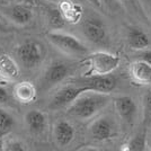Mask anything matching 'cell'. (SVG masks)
I'll return each instance as SVG.
<instances>
[{
  "label": "cell",
  "mask_w": 151,
  "mask_h": 151,
  "mask_svg": "<svg viewBox=\"0 0 151 151\" xmlns=\"http://www.w3.org/2000/svg\"><path fill=\"white\" fill-rule=\"evenodd\" d=\"M109 94L86 90L67 107L68 115L79 121L93 119L111 103Z\"/></svg>",
  "instance_id": "6da1fadb"
},
{
  "label": "cell",
  "mask_w": 151,
  "mask_h": 151,
  "mask_svg": "<svg viewBox=\"0 0 151 151\" xmlns=\"http://www.w3.org/2000/svg\"><path fill=\"white\" fill-rule=\"evenodd\" d=\"M46 38L53 46L60 52L70 57H86L88 54V47L79 38L69 33L60 31H52L46 34Z\"/></svg>",
  "instance_id": "7a4b0ae2"
},
{
  "label": "cell",
  "mask_w": 151,
  "mask_h": 151,
  "mask_svg": "<svg viewBox=\"0 0 151 151\" xmlns=\"http://www.w3.org/2000/svg\"><path fill=\"white\" fill-rule=\"evenodd\" d=\"M86 61L89 64V70L85 76L90 75H109L120 65L121 59L119 55L106 52L96 51L86 55Z\"/></svg>",
  "instance_id": "3957f363"
},
{
  "label": "cell",
  "mask_w": 151,
  "mask_h": 151,
  "mask_svg": "<svg viewBox=\"0 0 151 151\" xmlns=\"http://www.w3.org/2000/svg\"><path fill=\"white\" fill-rule=\"evenodd\" d=\"M17 54L25 68L34 69L43 62L46 50L41 42L35 40H27L19 45Z\"/></svg>",
  "instance_id": "277c9868"
},
{
  "label": "cell",
  "mask_w": 151,
  "mask_h": 151,
  "mask_svg": "<svg viewBox=\"0 0 151 151\" xmlns=\"http://www.w3.org/2000/svg\"><path fill=\"white\" fill-rule=\"evenodd\" d=\"M75 81L86 87L88 90L99 91V93H105V94H109L111 91H113L117 85V80L112 73L83 76L80 78H77Z\"/></svg>",
  "instance_id": "5b68a950"
},
{
  "label": "cell",
  "mask_w": 151,
  "mask_h": 151,
  "mask_svg": "<svg viewBox=\"0 0 151 151\" xmlns=\"http://www.w3.org/2000/svg\"><path fill=\"white\" fill-rule=\"evenodd\" d=\"M86 90H88V89L81 86V85H79V83H77L76 81H73L72 83H69L60 90H58V93L51 99L49 108H51V109L65 108V107L69 106L79 95L83 91H86Z\"/></svg>",
  "instance_id": "8992f818"
},
{
  "label": "cell",
  "mask_w": 151,
  "mask_h": 151,
  "mask_svg": "<svg viewBox=\"0 0 151 151\" xmlns=\"http://www.w3.org/2000/svg\"><path fill=\"white\" fill-rule=\"evenodd\" d=\"M82 33L93 44H104L107 41L106 27L99 19H86L82 24Z\"/></svg>",
  "instance_id": "52a82bcc"
},
{
  "label": "cell",
  "mask_w": 151,
  "mask_h": 151,
  "mask_svg": "<svg viewBox=\"0 0 151 151\" xmlns=\"http://www.w3.org/2000/svg\"><path fill=\"white\" fill-rule=\"evenodd\" d=\"M113 103L117 115L124 122L132 124L138 114V106L135 101L131 96L123 95V96L115 97L113 99Z\"/></svg>",
  "instance_id": "ba28073f"
},
{
  "label": "cell",
  "mask_w": 151,
  "mask_h": 151,
  "mask_svg": "<svg viewBox=\"0 0 151 151\" xmlns=\"http://www.w3.org/2000/svg\"><path fill=\"white\" fill-rule=\"evenodd\" d=\"M71 73V67L67 63L54 62L46 69L43 76L42 86L47 88L57 85L59 82L63 81L65 78H68Z\"/></svg>",
  "instance_id": "9c48e42d"
},
{
  "label": "cell",
  "mask_w": 151,
  "mask_h": 151,
  "mask_svg": "<svg viewBox=\"0 0 151 151\" xmlns=\"http://www.w3.org/2000/svg\"><path fill=\"white\" fill-rule=\"evenodd\" d=\"M90 135L97 141H105L111 139L115 133V125L112 119L108 116H101L95 120L89 126Z\"/></svg>",
  "instance_id": "30bf717a"
},
{
  "label": "cell",
  "mask_w": 151,
  "mask_h": 151,
  "mask_svg": "<svg viewBox=\"0 0 151 151\" xmlns=\"http://www.w3.org/2000/svg\"><path fill=\"white\" fill-rule=\"evenodd\" d=\"M129 76L137 85L151 86V64L138 59L129 64Z\"/></svg>",
  "instance_id": "8fae6325"
},
{
  "label": "cell",
  "mask_w": 151,
  "mask_h": 151,
  "mask_svg": "<svg viewBox=\"0 0 151 151\" xmlns=\"http://www.w3.org/2000/svg\"><path fill=\"white\" fill-rule=\"evenodd\" d=\"M126 42L127 45L133 50L142 51L149 47L150 38L142 28L131 26L126 31Z\"/></svg>",
  "instance_id": "7c38bea8"
},
{
  "label": "cell",
  "mask_w": 151,
  "mask_h": 151,
  "mask_svg": "<svg viewBox=\"0 0 151 151\" xmlns=\"http://www.w3.org/2000/svg\"><path fill=\"white\" fill-rule=\"evenodd\" d=\"M5 14L9 17V19L16 25L25 26L31 23L33 18V13L28 7L24 4H16L14 6L5 9Z\"/></svg>",
  "instance_id": "4fadbf2b"
},
{
  "label": "cell",
  "mask_w": 151,
  "mask_h": 151,
  "mask_svg": "<svg viewBox=\"0 0 151 151\" xmlns=\"http://www.w3.org/2000/svg\"><path fill=\"white\" fill-rule=\"evenodd\" d=\"M20 76L18 64L7 54L0 55V79L5 81H16Z\"/></svg>",
  "instance_id": "5bb4252c"
},
{
  "label": "cell",
  "mask_w": 151,
  "mask_h": 151,
  "mask_svg": "<svg viewBox=\"0 0 151 151\" xmlns=\"http://www.w3.org/2000/svg\"><path fill=\"white\" fill-rule=\"evenodd\" d=\"M54 139L59 147L69 145L75 139V129L68 121H59L54 125Z\"/></svg>",
  "instance_id": "9a60e30c"
},
{
  "label": "cell",
  "mask_w": 151,
  "mask_h": 151,
  "mask_svg": "<svg viewBox=\"0 0 151 151\" xmlns=\"http://www.w3.org/2000/svg\"><path fill=\"white\" fill-rule=\"evenodd\" d=\"M59 10L63 19L70 24H77L82 18V8L71 0H61L59 2Z\"/></svg>",
  "instance_id": "2e32d148"
},
{
  "label": "cell",
  "mask_w": 151,
  "mask_h": 151,
  "mask_svg": "<svg viewBox=\"0 0 151 151\" xmlns=\"http://www.w3.org/2000/svg\"><path fill=\"white\" fill-rule=\"evenodd\" d=\"M25 123L32 133L40 134L44 132L47 124V119L43 112L37 109H32L25 115Z\"/></svg>",
  "instance_id": "e0dca14e"
},
{
  "label": "cell",
  "mask_w": 151,
  "mask_h": 151,
  "mask_svg": "<svg viewBox=\"0 0 151 151\" xmlns=\"http://www.w3.org/2000/svg\"><path fill=\"white\" fill-rule=\"evenodd\" d=\"M15 98L23 104H29L36 98V88L29 81H20L14 88Z\"/></svg>",
  "instance_id": "ac0fdd59"
},
{
  "label": "cell",
  "mask_w": 151,
  "mask_h": 151,
  "mask_svg": "<svg viewBox=\"0 0 151 151\" xmlns=\"http://www.w3.org/2000/svg\"><path fill=\"white\" fill-rule=\"evenodd\" d=\"M120 2L133 17H137L143 22H147L148 16L141 4V0H120Z\"/></svg>",
  "instance_id": "d6986e66"
},
{
  "label": "cell",
  "mask_w": 151,
  "mask_h": 151,
  "mask_svg": "<svg viewBox=\"0 0 151 151\" xmlns=\"http://www.w3.org/2000/svg\"><path fill=\"white\" fill-rule=\"evenodd\" d=\"M126 150L129 151H143L147 149V130L142 132H138L133 135L132 139L125 145Z\"/></svg>",
  "instance_id": "ffe728a7"
},
{
  "label": "cell",
  "mask_w": 151,
  "mask_h": 151,
  "mask_svg": "<svg viewBox=\"0 0 151 151\" xmlns=\"http://www.w3.org/2000/svg\"><path fill=\"white\" fill-rule=\"evenodd\" d=\"M15 121L14 117L5 109L0 108V138H5L13 131Z\"/></svg>",
  "instance_id": "44dd1931"
},
{
  "label": "cell",
  "mask_w": 151,
  "mask_h": 151,
  "mask_svg": "<svg viewBox=\"0 0 151 151\" xmlns=\"http://www.w3.org/2000/svg\"><path fill=\"white\" fill-rule=\"evenodd\" d=\"M142 122L145 130L151 126V88H149L142 98Z\"/></svg>",
  "instance_id": "7402d4cb"
},
{
  "label": "cell",
  "mask_w": 151,
  "mask_h": 151,
  "mask_svg": "<svg viewBox=\"0 0 151 151\" xmlns=\"http://www.w3.org/2000/svg\"><path fill=\"white\" fill-rule=\"evenodd\" d=\"M46 16H47V22L53 29H60L65 24V20L63 19L62 15H61L58 7L57 8L49 7L46 10Z\"/></svg>",
  "instance_id": "603a6c76"
},
{
  "label": "cell",
  "mask_w": 151,
  "mask_h": 151,
  "mask_svg": "<svg viewBox=\"0 0 151 151\" xmlns=\"http://www.w3.org/2000/svg\"><path fill=\"white\" fill-rule=\"evenodd\" d=\"M101 7L103 8H106L108 10H116L120 6H122L120 2V0H98Z\"/></svg>",
  "instance_id": "cb8c5ba5"
},
{
  "label": "cell",
  "mask_w": 151,
  "mask_h": 151,
  "mask_svg": "<svg viewBox=\"0 0 151 151\" xmlns=\"http://www.w3.org/2000/svg\"><path fill=\"white\" fill-rule=\"evenodd\" d=\"M5 150H9V151H24L25 148L22 142L19 141H15V140H12L9 141L7 145H5Z\"/></svg>",
  "instance_id": "d4e9b609"
},
{
  "label": "cell",
  "mask_w": 151,
  "mask_h": 151,
  "mask_svg": "<svg viewBox=\"0 0 151 151\" xmlns=\"http://www.w3.org/2000/svg\"><path fill=\"white\" fill-rule=\"evenodd\" d=\"M143 52L139 55V60H143V61H145V62L150 63L151 64V50H147V49H145V50H142Z\"/></svg>",
  "instance_id": "484cf974"
},
{
  "label": "cell",
  "mask_w": 151,
  "mask_h": 151,
  "mask_svg": "<svg viewBox=\"0 0 151 151\" xmlns=\"http://www.w3.org/2000/svg\"><path fill=\"white\" fill-rule=\"evenodd\" d=\"M8 99H9V96H8L7 90L0 86V104H6Z\"/></svg>",
  "instance_id": "4316f807"
},
{
  "label": "cell",
  "mask_w": 151,
  "mask_h": 151,
  "mask_svg": "<svg viewBox=\"0 0 151 151\" xmlns=\"http://www.w3.org/2000/svg\"><path fill=\"white\" fill-rule=\"evenodd\" d=\"M86 1L89 2L90 5H93L94 7H96V8H101V4H99V1H98V0H86Z\"/></svg>",
  "instance_id": "83f0119b"
},
{
  "label": "cell",
  "mask_w": 151,
  "mask_h": 151,
  "mask_svg": "<svg viewBox=\"0 0 151 151\" xmlns=\"http://www.w3.org/2000/svg\"><path fill=\"white\" fill-rule=\"evenodd\" d=\"M6 32H7L6 26L4 25V23L0 20V34H1V33H6Z\"/></svg>",
  "instance_id": "f1b7e54d"
},
{
  "label": "cell",
  "mask_w": 151,
  "mask_h": 151,
  "mask_svg": "<svg viewBox=\"0 0 151 151\" xmlns=\"http://www.w3.org/2000/svg\"><path fill=\"white\" fill-rule=\"evenodd\" d=\"M15 2H18V4H32L33 0H12Z\"/></svg>",
  "instance_id": "f546056e"
},
{
  "label": "cell",
  "mask_w": 151,
  "mask_h": 151,
  "mask_svg": "<svg viewBox=\"0 0 151 151\" xmlns=\"http://www.w3.org/2000/svg\"><path fill=\"white\" fill-rule=\"evenodd\" d=\"M5 150V143H4V140L2 138H0V151Z\"/></svg>",
  "instance_id": "4dcf8cb0"
},
{
  "label": "cell",
  "mask_w": 151,
  "mask_h": 151,
  "mask_svg": "<svg viewBox=\"0 0 151 151\" xmlns=\"http://www.w3.org/2000/svg\"><path fill=\"white\" fill-rule=\"evenodd\" d=\"M46 1H55V0H46Z\"/></svg>",
  "instance_id": "1f68e13d"
}]
</instances>
